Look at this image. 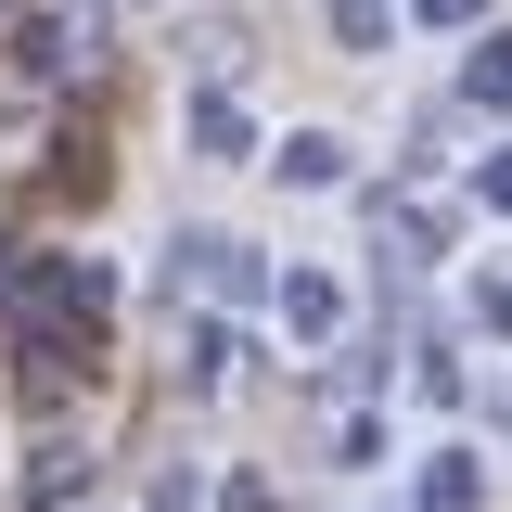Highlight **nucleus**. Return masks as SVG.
<instances>
[{"label": "nucleus", "instance_id": "5", "mask_svg": "<svg viewBox=\"0 0 512 512\" xmlns=\"http://www.w3.org/2000/svg\"><path fill=\"white\" fill-rule=\"evenodd\" d=\"M333 26L346 39H384V0H333Z\"/></svg>", "mask_w": 512, "mask_h": 512}, {"label": "nucleus", "instance_id": "2", "mask_svg": "<svg viewBox=\"0 0 512 512\" xmlns=\"http://www.w3.org/2000/svg\"><path fill=\"white\" fill-rule=\"evenodd\" d=\"M474 500H487L474 448H448V461H423V512H474Z\"/></svg>", "mask_w": 512, "mask_h": 512}, {"label": "nucleus", "instance_id": "4", "mask_svg": "<svg viewBox=\"0 0 512 512\" xmlns=\"http://www.w3.org/2000/svg\"><path fill=\"white\" fill-rule=\"evenodd\" d=\"M461 90H474V103H512V39H487V52L461 64Z\"/></svg>", "mask_w": 512, "mask_h": 512}, {"label": "nucleus", "instance_id": "3", "mask_svg": "<svg viewBox=\"0 0 512 512\" xmlns=\"http://www.w3.org/2000/svg\"><path fill=\"white\" fill-rule=\"evenodd\" d=\"M282 320H295V333H333V320H346V295H333L320 269H295V282H282Z\"/></svg>", "mask_w": 512, "mask_h": 512}, {"label": "nucleus", "instance_id": "1", "mask_svg": "<svg viewBox=\"0 0 512 512\" xmlns=\"http://www.w3.org/2000/svg\"><path fill=\"white\" fill-rule=\"evenodd\" d=\"M180 282H192V295H218V308H244V295H256V269H244L231 244H180Z\"/></svg>", "mask_w": 512, "mask_h": 512}]
</instances>
